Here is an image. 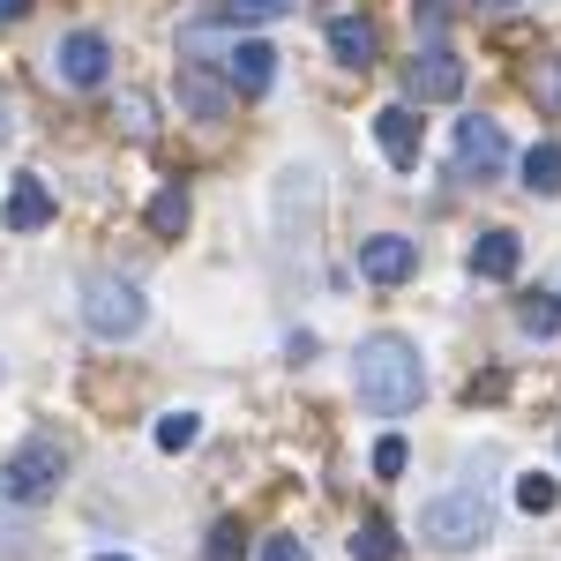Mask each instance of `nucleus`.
<instances>
[{"label": "nucleus", "mask_w": 561, "mask_h": 561, "mask_svg": "<svg viewBox=\"0 0 561 561\" xmlns=\"http://www.w3.org/2000/svg\"><path fill=\"white\" fill-rule=\"evenodd\" d=\"M524 187L531 195H561V142H531L524 150Z\"/></svg>", "instance_id": "nucleus-15"}, {"label": "nucleus", "mask_w": 561, "mask_h": 561, "mask_svg": "<svg viewBox=\"0 0 561 561\" xmlns=\"http://www.w3.org/2000/svg\"><path fill=\"white\" fill-rule=\"evenodd\" d=\"M142 285L135 277H113V270H98V277H83V322L90 337H105V345H121V337H135L142 330Z\"/></svg>", "instance_id": "nucleus-4"}, {"label": "nucleus", "mask_w": 561, "mask_h": 561, "mask_svg": "<svg viewBox=\"0 0 561 561\" xmlns=\"http://www.w3.org/2000/svg\"><path fill=\"white\" fill-rule=\"evenodd\" d=\"M561 502V486L547 472H531V479H517V510H531V517H547V510H554Z\"/></svg>", "instance_id": "nucleus-19"}, {"label": "nucleus", "mask_w": 561, "mask_h": 561, "mask_svg": "<svg viewBox=\"0 0 561 561\" xmlns=\"http://www.w3.org/2000/svg\"><path fill=\"white\" fill-rule=\"evenodd\" d=\"M531 98H539L547 113H561V53H547V60L531 68Z\"/></svg>", "instance_id": "nucleus-20"}, {"label": "nucleus", "mask_w": 561, "mask_h": 561, "mask_svg": "<svg viewBox=\"0 0 561 561\" xmlns=\"http://www.w3.org/2000/svg\"><path fill=\"white\" fill-rule=\"evenodd\" d=\"M98 561H128V554H98Z\"/></svg>", "instance_id": "nucleus-29"}, {"label": "nucleus", "mask_w": 561, "mask_h": 561, "mask_svg": "<svg viewBox=\"0 0 561 561\" xmlns=\"http://www.w3.org/2000/svg\"><path fill=\"white\" fill-rule=\"evenodd\" d=\"M60 479H68V449L53 442V434H31L23 449H8V465H0V502H15V510H38L60 494Z\"/></svg>", "instance_id": "nucleus-3"}, {"label": "nucleus", "mask_w": 561, "mask_h": 561, "mask_svg": "<svg viewBox=\"0 0 561 561\" xmlns=\"http://www.w3.org/2000/svg\"><path fill=\"white\" fill-rule=\"evenodd\" d=\"M412 270H420V240H404V232L359 240V277H367V285H404Z\"/></svg>", "instance_id": "nucleus-8"}, {"label": "nucleus", "mask_w": 561, "mask_h": 561, "mask_svg": "<svg viewBox=\"0 0 561 561\" xmlns=\"http://www.w3.org/2000/svg\"><path fill=\"white\" fill-rule=\"evenodd\" d=\"M375 472H382V479L404 472V442H397V434H382V442H375Z\"/></svg>", "instance_id": "nucleus-24"}, {"label": "nucleus", "mask_w": 561, "mask_h": 561, "mask_svg": "<svg viewBox=\"0 0 561 561\" xmlns=\"http://www.w3.org/2000/svg\"><path fill=\"white\" fill-rule=\"evenodd\" d=\"M195 442H203V420L195 412H165L158 420V449H195Z\"/></svg>", "instance_id": "nucleus-18"}, {"label": "nucleus", "mask_w": 561, "mask_h": 561, "mask_svg": "<svg viewBox=\"0 0 561 561\" xmlns=\"http://www.w3.org/2000/svg\"><path fill=\"white\" fill-rule=\"evenodd\" d=\"M262 561H307V547H300V539H285V531H277V539L262 547Z\"/></svg>", "instance_id": "nucleus-25"}, {"label": "nucleus", "mask_w": 561, "mask_h": 561, "mask_svg": "<svg viewBox=\"0 0 561 561\" xmlns=\"http://www.w3.org/2000/svg\"><path fill=\"white\" fill-rule=\"evenodd\" d=\"M150 232H158V240H180V232H187V187H158V195H150Z\"/></svg>", "instance_id": "nucleus-16"}, {"label": "nucleus", "mask_w": 561, "mask_h": 561, "mask_svg": "<svg viewBox=\"0 0 561 561\" xmlns=\"http://www.w3.org/2000/svg\"><path fill=\"white\" fill-rule=\"evenodd\" d=\"M486 531H494V510H486L479 486H449V494H434L427 510H420V539H427L434 554H465Z\"/></svg>", "instance_id": "nucleus-2"}, {"label": "nucleus", "mask_w": 561, "mask_h": 561, "mask_svg": "<svg viewBox=\"0 0 561 561\" xmlns=\"http://www.w3.org/2000/svg\"><path fill=\"white\" fill-rule=\"evenodd\" d=\"M293 0H225V23H277Z\"/></svg>", "instance_id": "nucleus-21"}, {"label": "nucleus", "mask_w": 561, "mask_h": 561, "mask_svg": "<svg viewBox=\"0 0 561 561\" xmlns=\"http://www.w3.org/2000/svg\"><path fill=\"white\" fill-rule=\"evenodd\" d=\"M105 68H113V45L98 38V31H68V38L53 45V76L76 90H98L105 83Z\"/></svg>", "instance_id": "nucleus-7"}, {"label": "nucleus", "mask_w": 561, "mask_h": 561, "mask_svg": "<svg viewBox=\"0 0 561 561\" xmlns=\"http://www.w3.org/2000/svg\"><path fill=\"white\" fill-rule=\"evenodd\" d=\"M404 90H412L420 105H449V98L465 90V60H457L449 45H420L412 68H404Z\"/></svg>", "instance_id": "nucleus-5"}, {"label": "nucleus", "mask_w": 561, "mask_h": 561, "mask_svg": "<svg viewBox=\"0 0 561 561\" xmlns=\"http://www.w3.org/2000/svg\"><path fill=\"white\" fill-rule=\"evenodd\" d=\"M225 83L240 90V98H262V90L277 83V53L262 38H240L232 53H225Z\"/></svg>", "instance_id": "nucleus-10"}, {"label": "nucleus", "mask_w": 561, "mask_h": 561, "mask_svg": "<svg viewBox=\"0 0 561 561\" xmlns=\"http://www.w3.org/2000/svg\"><path fill=\"white\" fill-rule=\"evenodd\" d=\"M31 15V0H0V23H23Z\"/></svg>", "instance_id": "nucleus-26"}, {"label": "nucleus", "mask_w": 561, "mask_h": 561, "mask_svg": "<svg viewBox=\"0 0 561 561\" xmlns=\"http://www.w3.org/2000/svg\"><path fill=\"white\" fill-rule=\"evenodd\" d=\"M517 322L531 330V337H554V330H561V307H554V300H524Z\"/></svg>", "instance_id": "nucleus-22"}, {"label": "nucleus", "mask_w": 561, "mask_h": 561, "mask_svg": "<svg viewBox=\"0 0 561 561\" xmlns=\"http://www.w3.org/2000/svg\"><path fill=\"white\" fill-rule=\"evenodd\" d=\"M524 262V240L517 232H479L472 240V277H494V285H510Z\"/></svg>", "instance_id": "nucleus-13"}, {"label": "nucleus", "mask_w": 561, "mask_h": 561, "mask_svg": "<svg viewBox=\"0 0 561 561\" xmlns=\"http://www.w3.org/2000/svg\"><path fill=\"white\" fill-rule=\"evenodd\" d=\"M322 38H330V53H337V68H359V76H367V68L382 60V38H375V23H367V15H330V31H322Z\"/></svg>", "instance_id": "nucleus-9"}, {"label": "nucleus", "mask_w": 561, "mask_h": 561, "mask_svg": "<svg viewBox=\"0 0 561 561\" xmlns=\"http://www.w3.org/2000/svg\"><path fill=\"white\" fill-rule=\"evenodd\" d=\"M210 561H248V539H240V524H217V531H210Z\"/></svg>", "instance_id": "nucleus-23"}, {"label": "nucleus", "mask_w": 561, "mask_h": 561, "mask_svg": "<svg viewBox=\"0 0 561 561\" xmlns=\"http://www.w3.org/2000/svg\"><path fill=\"white\" fill-rule=\"evenodd\" d=\"M352 389H359V404H367V412H382V420L412 412V404L427 397V367H420V345H412V337H397V330L367 337V345L352 352Z\"/></svg>", "instance_id": "nucleus-1"}, {"label": "nucleus", "mask_w": 561, "mask_h": 561, "mask_svg": "<svg viewBox=\"0 0 561 561\" xmlns=\"http://www.w3.org/2000/svg\"><path fill=\"white\" fill-rule=\"evenodd\" d=\"M8 232H38V225H53V187H45L38 173H23L15 187H8Z\"/></svg>", "instance_id": "nucleus-12"}, {"label": "nucleus", "mask_w": 561, "mask_h": 561, "mask_svg": "<svg viewBox=\"0 0 561 561\" xmlns=\"http://www.w3.org/2000/svg\"><path fill=\"white\" fill-rule=\"evenodd\" d=\"M510 165V135L494 128V121H457V180H494Z\"/></svg>", "instance_id": "nucleus-6"}, {"label": "nucleus", "mask_w": 561, "mask_h": 561, "mask_svg": "<svg viewBox=\"0 0 561 561\" xmlns=\"http://www.w3.org/2000/svg\"><path fill=\"white\" fill-rule=\"evenodd\" d=\"M8 135H15V121H8V98H0V142H8Z\"/></svg>", "instance_id": "nucleus-27"}, {"label": "nucleus", "mask_w": 561, "mask_h": 561, "mask_svg": "<svg viewBox=\"0 0 561 561\" xmlns=\"http://www.w3.org/2000/svg\"><path fill=\"white\" fill-rule=\"evenodd\" d=\"M180 105H187L195 121H225V105H232V83H217L210 68H180Z\"/></svg>", "instance_id": "nucleus-14"}, {"label": "nucleus", "mask_w": 561, "mask_h": 561, "mask_svg": "<svg viewBox=\"0 0 561 561\" xmlns=\"http://www.w3.org/2000/svg\"><path fill=\"white\" fill-rule=\"evenodd\" d=\"M352 561H397V531H389V517H367L359 531H352Z\"/></svg>", "instance_id": "nucleus-17"}, {"label": "nucleus", "mask_w": 561, "mask_h": 561, "mask_svg": "<svg viewBox=\"0 0 561 561\" xmlns=\"http://www.w3.org/2000/svg\"><path fill=\"white\" fill-rule=\"evenodd\" d=\"M479 8H517V0H479Z\"/></svg>", "instance_id": "nucleus-28"}, {"label": "nucleus", "mask_w": 561, "mask_h": 561, "mask_svg": "<svg viewBox=\"0 0 561 561\" xmlns=\"http://www.w3.org/2000/svg\"><path fill=\"white\" fill-rule=\"evenodd\" d=\"M375 142H382L389 165H420V113L412 105H382L375 113Z\"/></svg>", "instance_id": "nucleus-11"}]
</instances>
